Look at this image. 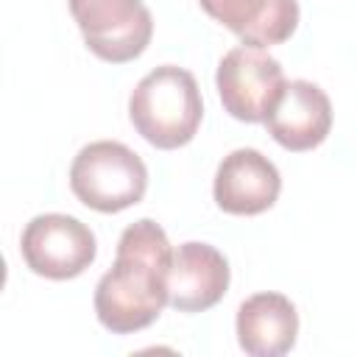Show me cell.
<instances>
[{"label": "cell", "instance_id": "cell-10", "mask_svg": "<svg viewBox=\"0 0 357 357\" xmlns=\"http://www.w3.org/2000/svg\"><path fill=\"white\" fill-rule=\"evenodd\" d=\"M201 8L240 36L243 45L271 47L293 36L298 25L296 0H198Z\"/></svg>", "mask_w": 357, "mask_h": 357}, {"label": "cell", "instance_id": "cell-5", "mask_svg": "<svg viewBox=\"0 0 357 357\" xmlns=\"http://www.w3.org/2000/svg\"><path fill=\"white\" fill-rule=\"evenodd\" d=\"M20 251L25 265L45 279H75L81 276L98 254L95 234L86 223L73 215L47 212L25 223L20 237Z\"/></svg>", "mask_w": 357, "mask_h": 357}, {"label": "cell", "instance_id": "cell-6", "mask_svg": "<svg viewBox=\"0 0 357 357\" xmlns=\"http://www.w3.org/2000/svg\"><path fill=\"white\" fill-rule=\"evenodd\" d=\"M70 14L86 47L112 64L142 56L153 36V17L142 0H70Z\"/></svg>", "mask_w": 357, "mask_h": 357}, {"label": "cell", "instance_id": "cell-8", "mask_svg": "<svg viewBox=\"0 0 357 357\" xmlns=\"http://www.w3.org/2000/svg\"><path fill=\"white\" fill-rule=\"evenodd\" d=\"M268 134L287 151L318 148L332 128V103L326 92L304 78L287 81L276 106L265 117Z\"/></svg>", "mask_w": 357, "mask_h": 357}, {"label": "cell", "instance_id": "cell-1", "mask_svg": "<svg viewBox=\"0 0 357 357\" xmlns=\"http://www.w3.org/2000/svg\"><path fill=\"white\" fill-rule=\"evenodd\" d=\"M173 248L165 229L151 220H134L117 240L112 271L95 287V315L114 332L128 335L151 326L167 304V276Z\"/></svg>", "mask_w": 357, "mask_h": 357}, {"label": "cell", "instance_id": "cell-9", "mask_svg": "<svg viewBox=\"0 0 357 357\" xmlns=\"http://www.w3.org/2000/svg\"><path fill=\"white\" fill-rule=\"evenodd\" d=\"M229 290V262L209 243H181L173 251L167 304L178 312H204Z\"/></svg>", "mask_w": 357, "mask_h": 357}, {"label": "cell", "instance_id": "cell-4", "mask_svg": "<svg viewBox=\"0 0 357 357\" xmlns=\"http://www.w3.org/2000/svg\"><path fill=\"white\" fill-rule=\"evenodd\" d=\"M215 84L223 109L234 120L265 123L287 81L282 64L265 47L240 45L220 59Z\"/></svg>", "mask_w": 357, "mask_h": 357}, {"label": "cell", "instance_id": "cell-3", "mask_svg": "<svg viewBox=\"0 0 357 357\" xmlns=\"http://www.w3.org/2000/svg\"><path fill=\"white\" fill-rule=\"evenodd\" d=\"M70 190L95 212H123L142 201L148 190V167L128 145L98 139L75 153L70 165Z\"/></svg>", "mask_w": 357, "mask_h": 357}, {"label": "cell", "instance_id": "cell-7", "mask_svg": "<svg viewBox=\"0 0 357 357\" xmlns=\"http://www.w3.org/2000/svg\"><path fill=\"white\" fill-rule=\"evenodd\" d=\"M282 176L276 165L254 148H237L218 165L212 195L229 215H259L276 204Z\"/></svg>", "mask_w": 357, "mask_h": 357}, {"label": "cell", "instance_id": "cell-2", "mask_svg": "<svg viewBox=\"0 0 357 357\" xmlns=\"http://www.w3.org/2000/svg\"><path fill=\"white\" fill-rule=\"evenodd\" d=\"M128 117L137 134L153 148L187 145L204 117V100L190 70L162 64L151 70L128 98Z\"/></svg>", "mask_w": 357, "mask_h": 357}, {"label": "cell", "instance_id": "cell-11", "mask_svg": "<svg viewBox=\"0 0 357 357\" xmlns=\"http://www.w3.org/2000/svg\"><path fill=\"white\" fill-rule=\"evenodd\" d=\"M298 312L282 293H254L237 310V340L251 357H282L296 346Z\"/></svg>", "mask_w": 357, "mask_h": 357}]
</instances>
